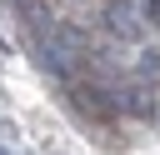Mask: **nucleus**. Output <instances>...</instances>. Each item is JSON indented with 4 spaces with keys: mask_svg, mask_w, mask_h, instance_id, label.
Instances as JSON below:
<instances>
[{
    "mask_svg": "<svg viewBox=\"0 0 160 155\" xmlns=\"http://www.w3.org/2000/svg\"><path fill=\"white\" fill-rule=\"evenodd\" d=\"M85 45H90V40H85L75 25H55V20L40 25V65H45L50 75H70L75 60L85 55Z\"/></svg>",
    "mask_w": 160,
    "mask_h": 155,
    "instance_id": "f257e3e1",
    "label": "nucleus"
},
{
    "mask_svg": "<svg viewBox=\"0 0 160 155\" xmlns=\"http://www.w3.org/2000/svg\"><path fill=\"white\" fill-rule=\"evenodd\" d=\"M0 5H20V10H25V5H30V0H0Z\"/></svg>",
    "mask_w": 160,
    "mask_h": 155,
    "instance_id": "7ed1b4c3",
    "label": "nucleus"
},
{
    "mask_svg": "<svg viewBox=\"0 0 160 155\" xmlns=\"http://www.w3.org/2000/svg\"><path fill=\"white\" fill-rule=\"evenodd\" d=\"M105 25L115 30V35H125V40H140V10L130 5V0H110V10H105Z\"/></svg>",
    "mask_w": 160,
    "mask_h": 155,
    "instance_id": "f03ea898",
    "label": "nucleus"
}]
</instances>
